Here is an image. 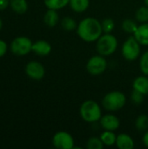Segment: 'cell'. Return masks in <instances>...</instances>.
<instances>
[{"mask_svg": "<svg viewBox=\"0 0 148 149\" xmlns=\"http://www.w3.org/2000/svg\"><path fill=\"white\" fill-rule=\"evenodd\" d=\"M77 34L85 42H95L103 34L101 22L95 17H85L82 19L77 27Z\"/></svg>", "mask_w": 148, "mask_h": 149, "instance_id": "cell-1", "label": "cell"}, {"mask_svg": "<svg viewBox=\"0 0 148 149\" xmlns=\"http://www.w3.org/2000/svg\"><path fill=\"white\" fill-rule=\"evenodd\" d=\"M79 113L82 120L87 123H94L99 121L102 116L100 106L92 100H87L81 104Z\"/></svg>", "mask_w": 148, "mask_h": 149, "instance_id": "cell-2", "label": "cell"}, {"mask_svg": "<svg viewBox=\"0 0 148 149\" xmlns=\"http://www.w3.org/2000/svg\"><path fill=\"white\" fill-rule=\"evenodd\" d=\"M118 48V40L112 33H104L96 41V50L99 54L107 57L113 54Z\"/></svg>", "mask_w": 148, "mask_h": 149, "instance_id": "cell-3", "label": "cell"}, {"mask_svg": "<svg viewBox=\"0 0 148 149\" xmlns=\"http://www.w3.org/2000/svg\"><path fill=\"white\" fill-rule=\"evenodd\" d=\"M126 103V95L120 91H113L106 93L102 100L103 107L109 112H116L122 109Z\"/></svg>", "mask_w": 148, "mask_h": 149, "instance_id": "cell-4", "label": "cell"}, {"mask_svg": "<svg viewBox=\"0 0 148 149\" xmlns=\"http://www.w3.org/2000/svg\"><path fill=\"white\" fill-rule=\"evenodd\" d=\"M140 44L134 36L129 37L122 45L121 53L123 58L127 61H134L140 56Z\"/></svg>", "mask_w": 148, "mask_h": 149, "instance_id": "cell-5", "label": "cell"}, {"mask_svg": "<svg viewBox=\"0 0 148 149\" xmlns=\"http://www.w3.org/2000/svg\"><path fill=\"white\" fill-rule=\"evenodd\" d=\"M32 41L24 36L15 38L10 45V51L13 54L17 56H24L29 54L32 49Z\"/></svg>", "mask_w": 148, "mask_h": 149, "instance_id": "cell-6", "label": "cell"}, {"mask_svg": "<svg viewBox=\"0 0 148 149\" xmlns=\"http://www.w3.org/2000/svg\"><path fill=\"white\" fill-rule=\"evenodd\" d=\"M107 68V61L106 58L100 54L92 56L86 63V70L91 75L98 76L106 72Z\"/></svg>", "mask_w": 148, "mask_h": 149, "instance_id": "cell-7", "label": "cell"}, {"mask_svg": "<svg viewBox=\"0 0 148 149\" xmlns=\"http://www.w3.org/2000/svg\"><path fill=\"white\" fill-rule=\"evenodd\" d=\"M52 145L58 149H73L74 139L71 134L65 131H59L53 135Z\"/></svg>", "mask_w": 148, "mask_h": 149, "instance_id": "cell-8", "label": "cell"}, {"mask_svg": "<svg viewBox=\"0 0 148 149\" xmlns=\"http://www.w3.org/2000/svg\"><path fill=\"white\" fill-rule=\"evenodd\" d=\"M25 73L33 80H41L45 75V69L40 62L30 61L25 65Z\"/></svg>", "mask_w": 148, "mask_h": 149, "instance_id": "cell-9", "label": "cell"}, {"mask_svg": "<svg viewBox=\"0 0 148 149\" xmlns=\"http://www.w3.org/2000/svg\"><path fill=\"white\" fill-rule=\"evenodd\" d=\"M99 125L104 130L116 131L120 126V121L116 115L107 113L101 116L99 120Z\"/></svg>", "mask_w": 148, "mask_h": 149, "instance_id": "cell-10", "label": "cell"}, {"mask_svg": "<svg viewBox=\"0 0 148 149\" xmlns=\"http://www.w3.org/2000/svg\"><path fill=\"white\" fill-rule=\"evenodd\" d=\"M31 52L38 56H47L51 52V45L45 40H38L32 44Z\"/></svg>", "mask_w": 148, "mask_h": 149, "instance_id": "cell-11", "label": "cell"}, {"mask_svg": "<svg viewBox=\"0 0 148 149\" xmlns=\"http://www.w3.org/2000/svg\"><path fill=\"white\" fill-rule=\"evenodd\" d=\"M115 145L120 149H133L134 148V141L129 134L122 133L117 135Z\"/></svg>", "mask_w": 148, "mask_h": 149, "instance_id": "cell-12", "label": "cell"}, {"mask_svg": "<svg viewBox=\"0 0 148 149\" xmlns=\"http://www.w3.org/2000/svg\"><path fill=\"white\" fill-rule=\"evenodd\" d=\"M133 36L141 45H148V22L140 24L133 33Z\"/></svg>", "mask_w": 148, "mask_h": 149, "instance_id": "cell-13", "label": "cell"}, {"mask_svg": "<svg viewBox=\"0 0 148 149\" xmlns=\"http://www.w3.org/2000/svg\"><path fill=\"white\" fill-rule=\"evenodd\" d=\"M133 89L141 93L144 95H148V76L143 75L137 77L133 80Z\"/></svg>", "mask_w": 148, "mask_h": 149, "instance_id": "cell-14", "label": "cell"}, {"mask_svg": "<svg viewBox=\"0 0 148 149\" xmlns=\"http://www.w3.org/2000/svg\"><path fill=\"white\" fill-rule=\"evenodd\" d=\"M59 17L56 10L48 9L44 16V22L48 27H54L58 23Z\"/></svg>", "mask_w": 148, "mask_h": 149, "instance_id": "cell-15", "label": "cell"}, {"mask_svg": "<svg viewBox=\"0 0 148 149\" xmlns=\"http://www.w3.org/2000/svg\"><path fill=\"white\" fill-rule=\"evenodd\" d=\"M69 5L74 12L82 13L88 9L90 0H70Z\"/></svg>", "mask_w": 148, "mask_h": 149, "instance_id": "cell-16", "label": "cell"}, {"mask_svg": "<svg viewBox=\"0 0 148 149\" xmlns=\"http://www.w3.org/2000/svg\"><path fill=\"white\" fill-rule=\"evenodd\" d=\"M10 6L17 14H24L28 10V3L26 0H10Z\"/></svg>", "mask_w": 148, "mask_h": 149, "instance_id": "cell-17", "label": "cell"}, {"mask_svg": "<svg viewBox=\"0 0 148 149\" xmlns=\"http://www.w3.org/2000/svg\"><path fill=\"white\" fill-rule=\"evenodd\" d=\"M100 139L105 146L107 147H112L115 145L116 143V139L117 135L114 134V131H107L105 130L101 134H100Z\"/></svg>", "mask_w": 148, "mask_h": 149, "instance_id": "cell-18", "label": "cell"}, {"mask_svg": "<svg viewBox=\"0 0 148 149\" xmlns=\"http://www.w3.org/2000/svg\"><path fill=\"white\" fill-rule=\"evenodd\" d=\"M70 0H44V3L47 9L51 10H60L68 5Z\"/></svg>", "mask_w": 148, "mask_h": 149, "instance_id": "cell-19", "label": "cell"}, {"mask_svg": "<svg viewBox=\"0 0 148 149\" xmlns=\"http://www.w3.org/2000/svg\"><path fill=\"white\" fill-rule=\"evenodd\" d=\"M60 24L61 27L66 31H72L74 30H77L78 27L77 22L71 17H65L64 18H62Z\"/></svg>", "mask_w": 148, "mask_h": 149, "instance_id": "cell-20", "label": "cell"}, {"mask_svg": "<svg viewBox=\"0 0 148 149\" xmlns=\"http://www.w3.org/2000/svg\"><path fill=\"white\" fill-rule=\"evenodd\" d=\"M135 127L140 132H146L148 130V116L147 114H140L137 117Z\"/></svg>", "mask_w": 148, "mask_h": 149, "instance_id": "cell-21", "label": "cell"}, {"mask_svg": "<svg viewBox=\"0 0 148 149\" xmlns=\"http://www.w3.org/2000/svg\"><path fill=\"white\" fill-rule=\"evenodd\" d=\"M135 18L136 20L140 23H147L148 22V6H142L140 7L135 13Z\"/></svg>", "mask_w": 148, "mask_h": 149, "instance_id": "cell-22", "label": "cell"}, {"mask_svg": "<svg viewBox=\"0 0 148 149\" xmlns=\"http://www.w3.org/2000/svg\"><path fill=\"white\" fill-rule=\"evenodd\" d=\"M138 26L139 25L137 24V23L133 21V19H125L122 22V29L126 33L133 34L135 31L137 30Z\"/></svg>", "mask_w": 148, "mask_h": 149, "instance_id": "cell-23", "label": "cell"}, {"mask_svg": "<svg viewBox=\"0 0 148 149\" xmlns=\"http://www.w3.org/2000/svg\"><path fill=\"white\" fill-rule=\"evenodd\" d=\"M104 146L100 137H91L86 142V148L88 149H102Z\"/></svg>", "mask_w": 148, "mask_h": 149, "instance_id": "cell-24", "label": "cell"}, {"mask_svg": "<svg viewBox=\"0 0 148 149\" xmlns=\"http://www.w3.org/2000/svg\"><path fill=\"white\" fill-rule=\"evenodd\" d=\"M140 68L144 75L148 76V51L145 52L140 58Z\"/></svg>", "mask_w": 148, "mask_h": 149, "instance_id": "cell-25", "label": "cell"}, {"mask_svg": "<svg viewBox=\"0 0 148 149\" xmlns=\"http://www.w3.org/2000/svg\"><path fill=\"white\" fill-rule=\"evenodd\" d=\"M102 30L104 33H112L115 27L114 21L112 18H106L101 22Z\"/></svg>", "mask_w": 148, "mask_h": 149, "instance_id": "cell-26", "label": "cell"}, {"mask_svg": "<svg viewBox=\"0 0 148 149\" xmlns=\"http://www.w3.org/2000/svg\"><path fill=\"white\" fill-rule=\"evenodd\" d=\"M144 97L145 95L142 94L141 93L136 91V90H133L132 94H131V100L134 103V104H141L144 101Z\"/></svg>", "mask_w": 148, "mask_h": 149, "instance_id": "cell-27", "label": "cell"}, {"mask_svg": "<svg viewBox=\"0 0 148 149\" xmlns=\"http://www.w3.org/2000/svg\"><path fill=\"white\" fill-rule=\"evenodd\" d=\"M7 50H8V45H7V43L3 40V39H0V58L3 57L6 52H7Z\"/></svg>", "mask_w": 148, "mask_h": 149, "instance_id": "cell-28", "label": "cell"}, {"mask_svg": "<svg viewBox=\"0 0 148 149\" xmlns=\"http://www.w3.org/2000/svg\"><path fill=\"white\" fill-rule=\"evenodd\" d=\"M10 5V0H0V10H5Z\"/></svg>", "mask_w": 148, "mask_h": 149, "instance_id": "cell-29", "label": "cell"}, {"mask_svg": "<svg viewBox=\"0 0 148 149\" xmlns=\"http://www.w3.org/2000/svg\"><path fill=\"white\" fill-rule=\"evenodd\" d=\"M142 142H143L145 147L148 148V130L145 132V134L142 137Z\"/></svg>", "mask_w": 148, "mask_h": 149, "instance_id": "cell-30", "label": "cell"}, {"mask_svg": "<svg viewBox=\"0 0 148 149\" xmlns=\"http://www.w3.org/2000/svg\"><path fill=\"white\" fill-rule=\"evenodd\" d=\"M2 28H3V20L0 17V31L2 30Z\"/></svg>", "mask_w": 148, "mask_h": 149, "instance_id": "cell-31", "label": "cell"}, {"mask_svg": "<svg viewBox=\"0 0 148 149\" xmlns=\"http://www.w3.org/2000/svg\"><path fill=\"white\" fill-rule=\"evenodd\" d=\"M144 2H145V4L148 6V0H144Z\"/></svg>", "mask_w": 148, "mask_h": 149, "instance_id": "cell-32", "label": "cell"}]
</instances>
